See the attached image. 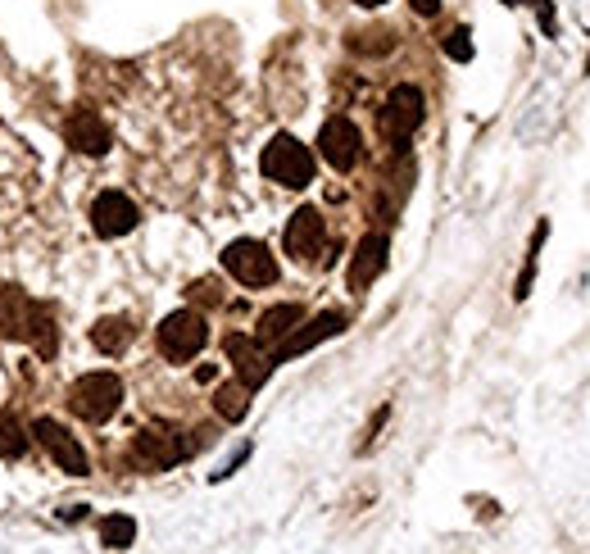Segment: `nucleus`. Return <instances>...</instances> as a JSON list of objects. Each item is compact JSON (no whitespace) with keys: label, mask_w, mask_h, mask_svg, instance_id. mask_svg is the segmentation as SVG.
I'll list each match as a JSON object with an SVG mask.
<instances>
[{"label":"nucleus","mask_w":590,"mask_h":554,"mask_svg":"<svg viewBox=\"0 0 590 554\" xmlns=\"http://www.w3.org/2000/svg\"><path fill=\"white\" fill-rule=\"evenodd\" d=\"M300 323H305V309H300V305H273V309H264V314H259L255 341H259V346H277V341L291 337Z\"/></svg>","instance_id":"nucleus-16"},{"label":"nucleus","mask_w":590,"mask_h":554,"mask_svg":"<svg viewBox=\"0 0 590 554\" xmlns=\"http://www.w3.org/2000/svg\"><path fill=\"white\" fill-rule=\"evenodd\" d=\"M132 541H137V523H132L128 514H105L100 518V545H109V550H128Z\"/></svg>","instance_id":"nucleus-19"},{"label":"nucleus","mask_w":590,"mask_h":554,"mask_svg":"<svg viewBox=\"0 0 590 554\" xmlns=\"http://www.w3.org/2000/svg\"><path fill=\"white\" fill-rule=\"evenodd\" d=\"M0 337L23 341L41 359H55V350H59L55 309L46 300H32L23 287H0Z\"/></svg>","instance_id":"nucleus-1"},{"label":"nucleus","mask_w":590,"mask_h":554,"mask_svg":"<svg viewBox=\"0 0 590 554\" xmlns=\"http://www.w3.org/2000/svg\"><path fill=\"white\" fill-rule=\"evenodd\" d=\"M423 119H427L423 91L409 87V82H400V87L386 96V105H382V132H386V141H391L395 155H404V150H409V137L423 128Z\"/></svg>","instance_id":"nucleus-4"},{"label":"nucleus","mask_w":590,"mask_h":554,"mask_svg":"<svg viewBox=\"0 0 590 554\" xmlns=\"http://www.w3.org/2000/svg\"><path fill=\"white\" fill-rule=\"evenodd\" d=\"M386 255H391V241H386V232H368L364 241H359V250H354L350 259V287L354 291H368L382 277L386 268Z\"/></svg>","instance_id":"nucleus-15"},{"label":"nucleus","mask_w":590,"mask_h":554,"mask_svg":"<svg viewBox=\"0 0 590 554\" xmlns=\"http://www.w3.org/2000/svg\"><path fill=\"white\" fill-rule=\"evenodd\" d=\"M282 241H286V255L300 259V264L318 259V255H323V241H327V223H323V214H318L314 205L295 209L291 223H286V237H282Z\"/></svg>","instance_id":"nucleus-11"},{"label":"nucleus","mask_w":590,"mask_h":554,"mask_svg":"<svg viewBox=\"0 0 590 554\" xmlns=\"http://www.w3.org/2000/svg\"><path fill=\"white\" fill-rule=\"evenodd\" d=\"M32 436H37L41 450H46V455L55 459L69 477H87V468H91L87 450H82V441L64 423H55V418H37V423H32Z\"/></svg>","instance_id":"nucleus-9"},{"label":"nucleus","mask_w":590,"mask_h":554,"mask_svg":"<svg viewBox=\"0 0 590 554\" xmlns=\"http://www.w3.org/2000/svg\"><path fill=\"white\" fill-rule=\"evenodd\" d=\"M227 359H232V368H236V382L250 386V391H259V386L268 382V373H273V359L264 355V346H259L255 337H241V332L227 337Z\"/></svg>","instance_id":"nucleus-13"},{"label":"nucleus","mask_w":590,"mask_h":554,"mask_svg":"<svg viewBox=\"0 0 590 554\" xmlns=\"http://www.w3.org/2000/svg\"><path fill=\"white\" fill-rule=\"evenodd\" d=\"M354 5H364V10H377V5H386V0H354Z\"/></svg>","instance_id":"nucleus-26"},{"label":"nucleus","mask_w":590,"mask_h":554,"mask_svg":"<svg viewBox=\"0 0 590 554\" xmlns=\"http://www.w3.org/2000/svg\"><path fill=\"white\" fill-rule=\"evenodd\" d=\"M205 341H209V323L200 309H177V314H168L164 323H159V350H164V359H173V364L196 359L200 350H205Z\"/></svg>","instance_id":"nucleus-5"},{"label":"nucleus","mask_w":590,"mask_h":554,"mask_svg":"<svg viewBox=\"0 0 590 554\" xmlns=\"http://www.w3.org/2000/svg\"><path fill=\"white\" fill-rule=\"evenodd\" d=\"M223 268L241 282V287H273L277 273H282L277 259H273V250H268L264 241H255V237L232 241V246L223 250Z\"/></svg>","instance_id":"nucleus-6"},{"label":"nucleus","mask_w":590,"mask_h":554,"mask_svg":"<svg viewBox=\"0 0 590 554\" xmlns=\"http://www.w3.org/2000/svg\"><path fill=\"white\" fill-rule=\"evenodd\" d=\"M91 346H96L100 355H123V350L132 346V318H123V314L100 318V323L91 327Z\"/></svg>","instance_id":"nucleus-17"},{"label":"nucleus","mask_w":590,"mask_h":554,"mask_svg":"<svg viewBox=\"0 0 590 554\" xmlns=\"http://www.w3.org/2000/svg\"><path fill=\"white\" fill-rule=\"evenodd\" d=\"M445 55H450V60H459V64H468L472 60V32L468 28H454L450 37H445Z\"/></svg>","instance_id":"nucleus-23"},{"label":"nucleus","mask_w":590,"mask_h":554,"mask_svg":"<svg viewBox=\"0 0 590 554\" xmlns=\"http://www.w3.org/2000/svg\"><path fill=\"white\" fill-rule=\"evenodd\" d=\"M545 237H550V223H541V228L531 232V255H527V264H522V277H518V291H513V296H518V300H527V291H531V277H536V255H541Z\"/></svg>","instance_id":"nucleus-21"},{"label":"nucleus","mask_w":590,"mask_h":554,"mask_svg":"<svg viewBox=\"0 0 590 554\" xmlns=\"http://www.w3.org/2000/svg\"><path fill=\"white\" fill-rule=\"evenodd\" d=\"M214 409H218V418H227V423H241V418L250 414V386H241V382L218 386V391H214Z\"/></svg>","instance_id":"nucleus-18"},{"label":"nucleus","mask_w":590,"mask_h":554,"mask_svg":"<svg viewBox=\"0 0 590 554\" xmlns=\"http://www.w3.org/2000/svg\"><path fill=\"white\" fill-rule=\"evenodd\" d=\"M345 327H350V318L341 314V309H327V314H318V318H309V323H300L291 332V337H282L273 346V368L277 364H286V359H295V355H305V350H314V346H323V341H332V337H341Z\"/></svg>","instance_id":"nucleus-7"},{"label":"nucleus","mask_w":590,"mask_h":554,"mask_svg":"<svg viewBox=\"0 0 590 554\" xmlns=\"http://www.w3.org/2000/svg\"><path fill=\"white\" fill-rule=\"evenodd\" d=\"M141 209L132 205L123 191H100L96 205H91V228L100 232V237H128L132 228H137Z\"/></svg>","instance_id":"nucleus-12"},{"label":"nucleus","mask_w":590,"mask_h":554,"mask_svg":"<svg viewBox=\"0 0 590 554\" xmlns=\"http://www.w3.org/2000/svg\"><path fill=\"white\" fill-rule=\"evenodd\" d=\"M259 169H264V178H273L277 187L300 191V187L314 182V155H309V146H300L291 132H277V137L264 146Z\"/></svg>","instance_id":"nucleus-2"},{"label":"nucleus","mask_w":590,"mask_h":554,"mask_svg":"<svg viewBox=\"0 0 590 554\" xmlns=\"http://www.w3.org/2000/svg\"><path fill=\"white\" fill-rule=\"evenodd\" d=\"M118 405H123V382L114 373H82L69 391V409L91 427L109 423L118 414Z\"/></svg>","instance_id":"nucleus-3"},{"label":"nucleus","mask_w":590,"mask_h":554,"mask_svg":"<svg viewBox=\"0 0 590 554\" xmlns=\"http://www.w3.org/2000/svg\"><path fill=\"white\" fill-rule=\"evenodd\" d=\"M187 455H191V446L177 432H168V427H146L132 441V464L146 468V473H164V468L182 464Z\"/></svg>","instance_id":"nucleus-8"},{"label":"nucleus","mask_w":590,"mask_h":554,"mask_svg":"<svg viewBox=\"0 0 590 554\" xmlns=\"http://www.w3.org/2000/svg\"><path fill=\"white\" fill-rule=\"evenodd\" d=\"M318 150H323V159L336 173H350L359 164V155H364V137H359V128L350 119H327L323 132H318Z\"/></svg>","instance_id":"nucleus-10"},{"label":"nucleus","mask_w":590,"mask_h":554,"mask_svg":"<svg viewBox=\"0 0 590 554\" xmlns=\"http://www.w3.org/2000/svg\"><path fill=\"white\" fill-rule=\"evenodd\" d=\"M28 455V436L10 414H0V459H23Z\"/></svg>","instance_id":"nucleus-20"},{"label":"nucleus","mask_w":590,"mask_h":554,"mask_svg":"<svg viewBox=\"0 0 590 554\" xmlns=\"http://www.w3.org/2000/svg\"><path fill=\"white\" fill-rule=\"evenodd\" d=\"M191 300H205V305H218V300H223V296H218V282H209V277H205V282H196V287H191Z\"/></svg>","instance_id":"nucleus-24"},{"label":"nucleus","mask_w":590,"mask_h":554,"mask_svg":"<svg viewBox=\"0 0 590 554\" xmlns=\"http://www.w3.org/2000/svg\"><path fill=\"white\" fill-rule=\"evenodd\" d=\"M504 5H518V0H504Z\"/></svg>","instance_id":"nucleus-27"},{"label":"nucleus","mask_w":590,"mask_h":554,"mask_svg":"<svg viewBox=\"0 0 590 554\" xmlns=\"http://www.w3.org/2000/svg\"><path fill=\"white\" fill-rule=\"evenodd\" d=\"M413 5V14H423V19H432L436 10H441V0H409Z\"/></svg>","instance_id":"nucleus-25"},{"label":"nucleus","mask_w":590,"mask_h":554,"mask_svg":"<svg viewBox=\"0 0 590 554\" xmlns=\"http://www.w3.org/2000/svg\"><path fill=\"white\" fill-rule=\"evenodd\" d=\"M64 141H69L78 155H91L100 159L109 146H114V132H109V123L100 119L96 109H78L69 123H64Z\"/></svg>","instance_id":"nucleus-14"},{"label":"nucleus","mask_w":590,"mask_h":554,"mask_svg":"<svg viewBox=\"0 0 590 554\" xmlns=\"http://www.w3.org/2000/svg\"><path fill=\"white\" fill-rule=\"evenodd\" d=\"M391 46H395V37L386 28H368V32H354L350 37V50H359V55H386Z\"/></svg>","instance_id":"nucleus-22"}]
</instances>
